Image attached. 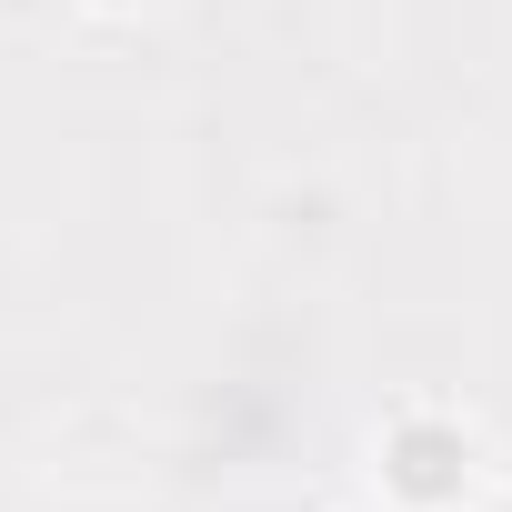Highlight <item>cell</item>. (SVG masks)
Returning <instances> with one entry per match:
<instances>
[{"label":"cell","mask_w":512,"mask_h":512,"mask_svg":"<svg viewBox=\"0 0 512 512\" xmlns=\"http://www.w3.org/2000/svg\"><path fill=\"white\" fill-rule=\"evenodd\" d=\"M91 11H131V0H91Z\"/></svg>","instance_id":"2"},{"label":"cell","mask_w":512,"mask_h":512,"mask_svg":"<svg viewBox=\"0 0 512 512\" xmlns=\"http://www.w3.org/2000/svg\"><path fill=\"white\" fill-rule=\"evenodd\" d=\"M382 492L402 512H452L472 492V432L442 422V412H402L382 432Z\"/></svg>","instance_id":"1"}]
</instances>
